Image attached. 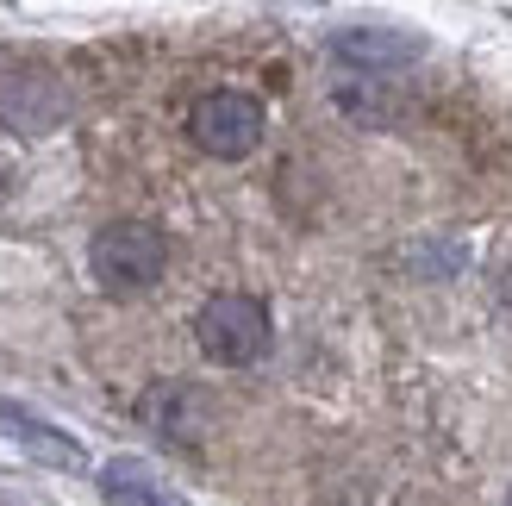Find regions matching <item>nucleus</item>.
Segmentation results:
<instances>
[{
    "instance_id": "obj_1",
    "label": "nucleus",
    "mask_w": 512,
    "mask_h": 506,
    "mask_svg": "<svg viewBox=\"0 0 512 506\" xmlns=\"http://www.w3.org/2000/svg\"><path fill=\"white\" fill-rule=\"evenodd\" d=\"M88 269L107 294H144V288H157L163 269H169V238L144 219H113V225L94 232Z\"/></svg>"
},
{
    "instance_id": "obj_2",
    "label": "nucleus",
    "mask_w": 512,
    "mask_h": 506,
    "mask_svg": "<svg viewBox=\"0 0 512 506\" xmlns=\"http://www.w3.org/2000/svg\"><path fill=\"white\" fill-rule=\"evenodd\" d=\"M194 344H200L207 363L244 369L269 350V307L256 294H213L194 319Z\"/></svg>"
},
{
    "instance_id": "obj_3",
    "label": "nucleus",
    "mask_w": 512,
    "mask_h": 506,
    "mask_svg": "<svg viewBox=\"0 0 512 506\" xmlns=\"http://www.w3.org/2000/svg\"><path fill=\"white\" fill-rule=\"evenodd\" d=\"M269 132V113H263V100L244 94V88H213V94H200L194 107H188V138L207 150V157H250L256 144H263Z\"/></svg>"
},
{
    "instance_id": "obj_4",
    "label": "nucleus",
    "mask_w": 512,
    "mask_h": 506,
    "mask_svg": "<svg viewBox=\"0 0 512 506\" xmlns=\"http://www.w3.org/2000/svg\"><path fill=\"white\" fill-rule=\"evenodd\" d=\"M331 57L363 63V69H400V63H419L425 57V38L394 32V25H350V32L331 38Z\"/></svg>"
},
{
    "instance_id": "obj_5",
    "label": "nucleus",
    "mask_w": 512,
    "mask_h": 506,
    "mask_svg": "<svg viewBox=\"0 0 512 506\" xmlns=\"http://www.w3.org/2000/svg\"><path fill=\"white\" fill-rule=\"evenodd\" d=\"M0 119L13 125V132H50V125L63 119V94L50 75H7L0 82Z\"/></svg>"
},
{
    "instance_id": "obj_6",
    "label": "nucleus",
    "mask_w": 512,
    "mask_h": 506,
    "mask_svg": "<svg viewBox=\"0 0 512 506\" xmlns=\"http://www.w3.org/2000/svg\"><path fill=\"white\" fill-rule=\"evenodd\" d=\"M0 425H7V438H13V444H25V450H32V457L57 463V469H82V444H69L63 432H50L44 419L19 413V407H0Z\"/></svg>"
},
{
    "instance_id": "obj_7",
    "label": "nucleus",
    "mask_w": 512,
    "mask_h": 506,
    "mask_svg": "<svg viewBox=\"0 0 512 506\" xmlns=\"http://www.w3.org/2000/svg\"><path fill=\"white\" fill-rule=\"evenodd\" d=\"M100 488H107L113 506H182L144 463H107V482H100Z\"/></svg>"
},
{
    "instance_id": "obj_8",
    "label": "nucleus",
    "mask_w": 512,
    "mask_h": 506,
    "mask_svg": "<svg viewBox=\"0 0 512 506\" xmlns=\"http://www.w3.org/2000/svg\"><path fill=\"white\" fill-rule=\"evenodd\" d=\"M506 506H512V494H506Z\"/></svg>"
}]
</instances>
